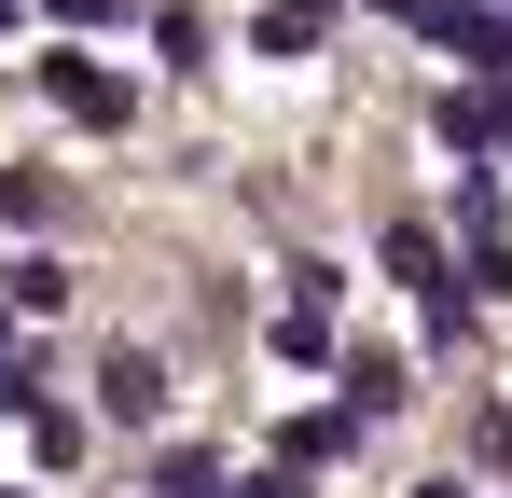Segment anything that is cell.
<instances>
[{"instance_id": "cell-10", "label": "cell", "mask_w": 512, "mask_h": 498, "mask_svg": "<svg viewBox=\"0 0 512 498\" xmlns=\"http://www.w3.org/2000/svg\"><path fill=\"white\" fill-rule=\"evenodd\" d=\"M139 0H56V28H125Z\"/></svg>"}, {"instance_id": "cell-14", "label": "cell", "mask_w": 512, "mask_h": 498, "mask_svg": "<svg viewBox=\"0 0 512 498\" xmlns=\"http://www.w3.org/2000/svg\"><path fill=\"white\" fill-rule=\"evenodd\" d=\"M0 28H14V0H0Z\"/></svg>"}, {"instance_id": "cell-8", "label": "cell", "mask_w": 512, "mask_h": 498, "mask_svg": "<svg viewBox=\"0 0 512 498\" xmlns=\"http://www.w3.org/2000/svg\"><path fill=\"white\" fill-rule=\"evenodd\" d=\"M346 388H360V415H388V402H402V360H388V346H360V360H346Z\"/></svg>"}, {"instance_id": "cell-2", "label": "cell", "mask_w": 512, "mask_h": 498, "mask_svg": "<svg viewBox=\"0 0 512 498\" xmlns=\"http://www.w3.org/2000/svg\"><path fill=\"white\" fill-rule=\"evenodd\" d=\"M416 28L457 56V70H485V83L512 70V42H499V14H485V0H416Z\"/></svg>"}, {"instance_id": "cell-13", "label": "cell", "mask_w": 512, "mask_h": 498, "mask_svg": "<svg viewBox=\"0 0 512 498\" xmlns=\"http://www.w3.org/2000/svg\"><path fill=\"white\" fill-rule=\"evenodd\" d=\"M305 14H333V0H305Z\"/></svg>"}, {"instance_id": "cell-4", "label": "cell", "mask_w": 512, "mask_h": 498, "mask_svg": "<svg viewBox=\"0 0 512 498\" xmlns=\"http://www.w3.org/2000/svg\"><path fill=\"white\" fill-rule=\"evenodd\" d=\"M388 277H416V305H429V291H457V277H443V236H429V222H388Z\"/></svg>"}, {"instance_id": "cell-7", "label": "cell", "mask_w": 512, "mask_h": 498, "mask_svg": "<svg viewBox=\"0 0 512 498\" xmlns=\"http://www.w3.org/2000/svg\"><path fill=\"white\" fill-rule=\"evenodd\" d=\"M153 498H222V457H194V443H180V457H153Z\"/></svg>"}, {"instance_id": "cell-9", "label": "cell", "mask_w": 512, "mask_h": 498, "mask_svg": "<svg viewBox=\"0 0 512 498\" xmlns=\"http://www.w3.org/2000/svg\"><path fill=\"white\" fill-rule=\"evenodd\" d=\"M0 222H56V180H14L0 166Z\"/></svg>"}, {"instance_id": "cell-12", "label": "cell", "mask_w": 512, "mask_h": 498, "mask_svg": "<svg viewBox=\"0 0 512 498\" xmlns=\"http://www.w3.org/2000/svg\"><path fill=\"white\" fill-rule=\"evenodd\" d=\"M416 498H471V485H416Z\"/></svg>"}, {"instance_id": "cell-1", "label": "cell", "mask_w": 512, "mask_h": 498, "mask_svg": "<svg viewBox=\"0 0 512 498\" xmlns=\"http://www.w3.org/2000/svg\"><path fill=\"white\" fill-rule=\"evenodd\" d=\"M97 415H111V429H153V415H167V360H153V346H111V360H97Z\"/></svg>"}, {"instance_id": "cell-6", "label": "cell", "mask_w": 512, "mask_h": 498, "mask_svg": "<svg viewBox=\"0 0 512 498\" xmlns=\"http://www.w3.org/2000/svg\"><path fill=\"white\" fill-rule=\"evenodd\" d=\"M346 429H360V415H291V429H277V457H291V471H333Z\"/></svg>"}, {"instance_id": "cell-5", "label": "cell", "mask_w": 512, "mask_h": 498, "mask_svg": "<svg viewBox=\"0 0 512 498\" xmlns=\"http://www.w3.org/2000/svg\"><path fill=\"white\" fill-rule=\"evenodd\" d=\"M0 305H14V319H56V305H70V263H42V249H28V263L0 277Z\"/></svg>"}, {"instance_id": "cell-11", "label": "cell", "mask_w": 512, "mask_h": 498, "mask_svg": "<svg viewBox=\"0 0 512 498\" xmlns=\"http://www.w3.org/2000/svg\"><path fill=\"white\" fill-rule=\"evenodd\" d=\"M222 498H305V471L277 457V471H250V485H222Z\"/></svg>"}, {"instance_id": "cell-3", "label": "cell", "mask_w": 512, "mask_h": 498, "mask_svg": "<svg viewBox=\"0 0 512 498\" xmlns=\"http://www.w3.org/2000/svg\"><path fill=\"white\" fill-rule=\"evenodd\" d=\"M42 97H56L70 125H97V139L125 125V70H97V56H42Z\"/></svg>"}, {"instance_id": "cell-15", "label": "cell", "mask_w": 512, "mask_h": 498, "mask_svg": "<svg viewBox=\"0 0 512 498\" xmlns=\"http://www.w3.org/2000/svg\"><path fill=\"white\" fill-rule=\"evenodd\" d=\"M0 498H14V485H0Z\"/></svg>"}]
</instances>
